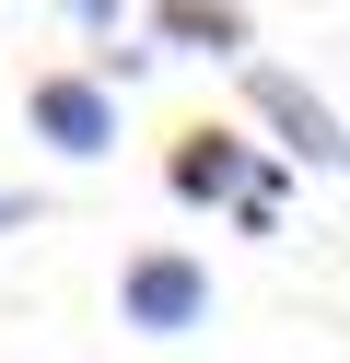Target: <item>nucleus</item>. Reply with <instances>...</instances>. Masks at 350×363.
<instances>
[{"label": "nucleus", "instance_id": "obj_5", "mask_svg": "<svg viewBox=\"0 0 350 363\" xmlns=\"http://www.w3.org/2000/svg\"><path fill=\"white\" fill-rule=\"evenodd\" d=\"M152 48H175V59H245L257 24H245V0H152Z\"/></svg>", "mask_w": 350, "mask_h": 363}, {"label": "nucleus", "instance_id": "obj_8", "mask_svg": "<svg viewBox=\"0 0 350 363\" xmlns=\"http://www.w3.org/2000/svg\"><path fill=\"white\" fill-rule=\"evenodd\" d=\"M35 211H47L35 188H0V235H23V223H35Z\"/></svg>", "mask_w": 350, "mask_h": 363}, {"label": "nucleus", "instance_id": "obj_2", "mask_svg": "<svg viewBox=\"0 0 350 363\" xmlns=\"http://www.w3.org/2000/svg\"><path fill=\"white\" fill-rule=\"evenodd\" d=\"M117 316H129L140 340L210 328V258H187V246H140V258L117 269Z\"/></svg>", "mask_w": 350, "mask_h": 363}, {"label": "nucleus", "instance_id": "obj_6", "mask_svg": "<svg viewBox=\"0 0 350 363\" xmlns=\"http://www.w3.org/2000/svg\"><path fill=\"white\" fill-rule=\"evenodd\" d=\"M140 71H152V48H117V35H93V82H117V94H129Z\"/></svg>", "mask_w": 350, "mask_h": 363}, {"label": "nucleus", "instance_id": "obj_1", "mask_svg": "<svg viewBox=\"0 0 350 363\" xmlns=\"http://www.w3.org/2000/svg\"><path fill=\"white\" fill-rule=\"evenodd\" d=\"M233 82H245V118L269 129L303 176H339V106H327L303 71H280V59H233Z\"/></svg>", "mask_w": 350, "mask_h": 363}, {"label": "nucleus", "instance_id": "obj_3", "mask_svg": "<svg viewBox=\"0 0 350 363\" xmlns=\"http://www.w3.org/2000/svg\"><path fill=\"white\" fill-rule=\"evenodd\" d=\"M23 118H35L47 152L93 164V152H117V82H93V71H47L35 94H23Z\"/></svg>", "mask_w": 350, "mask_h": 363}, {"label": "nucleus", "instance_id": "obj_4", "mask_svg": "<svg viewBox=\"0 0 350 363\" xmlns=\"http://www.w3.org/2000/svg\"><path fill=\"white\" fill-rule=\"evenodd\" d=\"M245 164H257V141H245V129H175V152H163V188H175L187 211H222V199L245 188Z\"/></svg>", "mask_w": 350, "mask_h": 363}, {"label": "nucleus", "instance_id": "obj_7", "mask_svg": "<svg viewBox=\"0 0 350 363\" xmlns=\"http://www.w3.org/2000/svg\"><path fill=\"white\" fill-rule=\"evenodd\" d=\"M59 12H70L82 35H117V24H129V0H59Z\"/></svg>", "mask_w": 350, "mask_h": 363}]
</instances>
